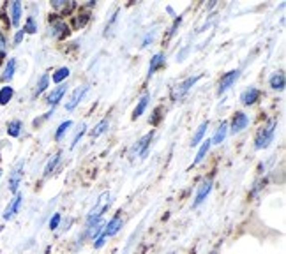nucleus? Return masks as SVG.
<instances>
[{
	"label": "nucleus",
	"mask_w": 286,
	"mask_h": 254,
	"mask_svg": "<svg viewBox=\"0 0 286 254\" xmlns=\"http://www.w3.org/2000/svg\"><path fill=\"white\" fill-rule=\"evenodd\" d=\"M276 127H278V119H271L258 132H256V138H255L256 150L267 148V146L271 145L272 139H274V134H276Z\"/></svg>",
	"instance_id": "nucleus-2"
},
{
	"label": "nucleus",
	"mask_w": 286,
	"mask_h": 254,
	"mask_svg": "<svg viewBox=\"0 0 286 254\" xmlns=\"http://www.w3.org/2000/svg\"><path fill=\"white\" fill-rule=\"evenodd\" d=\"M66 92H67V85L60 83L57 89L51 90V94L48 96V104H51V108H53V106H57V104L62 101V97L66 96Z\"/></svg>",
	"instance_id": "nucleus-14"
},
{
	"label": "nucleus",
	"mask_w": 286,
	"mask_h": 254,
	"mask_svg": "<svg viewBox=\"0 0 286 254\" xmlns=\"http://www.w3.org/2000/svg\"><path fill=\"white\" fill-rule=\"evenodd\" d=\"M164 53H155L154 57L150 58V64H148V76H152V74L155 73L157 69H161L162 66H164Z\"/></svg>",
	"instance_id": "nucleus-15"
},
{
	"label": "nucleus",
	"mask_w": 286,
	"mask_h": 254,
	"mask_svg": "<svg viewBox=\"0 0 286 254\" xmlns=\"http://www.w3.org/2000/svg\"><path fill=\"white\" fill-rule=\"evenodd\" d=\"M108 127H110L108 119H103L101 122H97L96 126H94V129L90 131V136H92V138H99L101 134H105V132L108 131Z\"/></svg>",
	"instance_id": "nucleus-21"
},
{
	"label": "nucleus",
	"mask_w": 286,
	"mask_h": 254,
	"mask_svg": "<svg viewBox=\"0 0 286 254\" xmlns=\"http://www.w3.org/2000/svg\"><path fill=\"white\" fill-rule=\"evenodd\" d=\"M21 203H23V194L16 193L14 198H12V200L9 201L7 207H5L4 214H2V219H4V221H11L12 217H14L16 214L19 212V208H21Z\"/></svg>",
	"instance_id": "nucleus-6"
},
{
	"label": "nucleus",
	"mask_w": 286,
	"mask_h": 254,
	"mask_svg": "<svg viewBox=\"0 0 286 254\" xmlns=\"http://www.w3.org/2000/svg\"><path fill=\"white\" fill-rule=\"evenodd\" d=\"M19 132H21V122H19V120H12V122L7 124V134L9 136L18 138Z\"/></svg>",
	"instance_id": "nucleus-27"
},
{
	"label": "nucleus",
	"mask_w": 286,
	"mask_h": 254,
	"mask_svg": "<svg viewBox=\"0 0 286 254\" xmlns=\"http://www.w3.org/2000/svg\"><path fill=\"white\" fill-rule=\"evenodd\" d=\"M200 78L201 76H191V78H187V80L182 81V83H178L177 87L171 90V101L182 99V97L186 96V94L191 90V87H194V85H196V81L200 80Z\"/></svg>",
	"instance_id": "nucleus-3"
},
{
	"label": "nucleus",
	"mask_w": 286,
	"mask_h": 254,
	"mask_svg": "<svg viewBox=\"0 0 286 254\" xmlns=\"http://www.w3.org/2000/svg\"><path fill=\"white\" fill-rule=\"evenodd\" d=\"M240 76V69H233L230 73H226L224 76H221L219 80V89H217V96H223L226 90H230L235 85V81L239 80Z\"/></svg>",
	"instance_id": "nucleus-5"
},
{
	"label": "nucleus",
	"mask_w": 286,
	"mask_h": 254,
	"mask_svg": "<svg viewBox=\"0 0 286 254\" xmlns=\"http://www.w3.org/2000/svg\"><path fill=\"white\" fill-rule=\"evenodd\" d=\"M269 83H271V87L274 90H283L285 89V73L283 71H279V73H274L271 76V80H269Z\"/></svg>",
	"instance_id": "nucleus-18"
},
{
	"label": "nucleus",
	"mask_w": 286,
	"mask_h": 254,
	"mask_svg": "<svg viewBox=\"0 0 286 254\" xmlns=\"http://www.w3.org/2000/svg\"><path fill=\"white\" fill-rule=\"evenodd\" d=\"M260 96H262V92H260L258 89L249 87V89H246L240 94V103H242L244 106H251V104H255L256 101L260 99Z\"/></svg>",
	"instance_id": "nucleus-12"
},
{
	"label": "nucleus",
	"mask_w": 286,
	"mask_h": 254,
	"mask_svg": "<svg viewBox=\"0 0 286 254\" xmlns=\"http://www.w3.org/2000/svg\"><path fill=\"white\" fill-rule=\"evenodd\" d=\"M48 83H50V76H48V74H43V76L39 78V81H37V87H35L34 96H35V97L41 96V94H43L44 90L48 89Z\"/></svg>",
	"instance_id": "nucleus-25"
},
{
	"label": "nucleus",
	"mask_w": 286,
	"mask_h": 254,
	"mask_svg": "<svg viewBox=\"0 0 286 254\" xmlns=\"http://www.w3.org/2000/svg\"><path fill=\"white\" fill-rule=\"evenodd\" d=\"M14 71H16V60L14 58H9V62L4 67V73H2V81H11L12 76H14Z\"/></svg>",
	"instance_id": "nucleus-22"
},
{
	"label": "nucleus",
	"mask_w": 286,
	"mask_h": 254,
	"mask_svg": "<svg viewBox=\"0 0 286 254\" xmlns=\"http://www.w3.org/2000/svg\"><path fill=\"white\" fill-rule=\"evenodd\" d=\"M180 21H182V18H180V16H178V18H177V19H175V23H173V25H171V30H170V35H173V34H175V32H177V27H178V23H180Z\"/></svg>",
	"instance_id": "nucleus-36"
},
{
	"label": "nucleus",
	"mask_w": 286,
	"mask_h": 254,
	"mask_svg": "<svg viewBox=\"0 0 286 254\" xmlns=\"http://www.w3.org/2000/svg\"><path fill=\"white\" fill-rule=\"evenodd\" d=\"M60 155H62V154H60V152H57V154H55L53 157H51L50 161H48L46 168H44V177H50V175L55 171L57 164H58V162H60Z\"/></svg>",
	"instance_id": "nucleus-24"
},
{
	"label": "nucleus",
	"mask_w": 286,
	"mask_h": 254,
	"mask_svg": "<svg viewBox=\"0 0 286 254\" xmlns=\"http://www.w3.org/2000/svg\"><path fill=\"white\" fill-rule=\"evenodd\" d=\"M5 51H7V42H5L4 34L0 32V58H4V57H5Z\"/></svg>",
	"instance_id": "nucleus-33"
},
{
	"label": "nucleus",
	"mask_w": 286,
	"mask_h": 254,
	"mask_svg": "<svg viewBox=\"0 0 286 254\" xmlns=\"http://www.w3.org/2000/svg\"><path fill=\"white\" fill-rule=\"evenodd\" d=\"M51 35L57 39H64L69 35V27H67V23L64 19L55 18L53 21H51Z\"/></svg>",
	"instance_id": "nucleus-10"
},
{
	"label": "nucleus",
	"mask_w": 286,
	"mask_h": 254,
	"mask_svg": "<svg viewBox=\"0 0 286 254\" xmlns=\"http://www.w3.org/2000/svg\"><path fill=\"white\" fill-rule=\"evenodd\" d=\"M23 37H25V30L21 28V30L16 32V35H14V44H19V42L23 41Z\"/></svg>",
	"instance_id": "nucleus-35"
},
{
	"label": "nucleus",
	"mask_w": 286,
	"mask_h": 254,
	"mask_svg": "<svg viewBox=\"0 0 286 254\" xmlns=\"http://www.w3.org/2000/svg\"><path fill=\"white\" fill-rule=\"evenodd\" d=\"M248 126H249V117L242 112H237L235 117H233V120H232V132L233 134H235V132L244 131Z\"/></svg>",
	"instance_id": "nucleus-13"
},
{
	"label": "nucleus",
	"mask_w": 286,
	"mask_h": 254,
	"mask_svg": "<svg viewBox=\"0 0 286 254\" xmlns=\"http://www.w3.org/2000/svg\"><path fill=\"white\" fill-rule=\"evenodd\" d=\"M60 223H62V216H60V214H53V217L50 219V224H48V226H50V230L53 231L60 226Z\"/></svg>",
	"instance_id": "nucleus-31"
},
{
	"label": "nucleus",
	"mask_w": 286,
	"mask_h": 254,
	"mask_svg": "<svg viewBox=\"0 0 286 254\" xmlns=\"http://www.w3.org/2000/svg\"><path fill=\"white\" fill-rule=\"evenodd\" d=\"M210 191H212V178H203L201 180V184L198 185L196 189V196H194V201H193V208H198L203 201L207 200V196L210 194Z\"/></svg>",
	"instance_id": "nucleus-4"
},
{
	"label": "nucleus",
	"mask_w": 286,
	"mask_h": 254,
	"mask_svg": "<svg viewBox=\"0 0 286 254\" xmlns=\"http://www.w3.org/2000/svg\"><path fill=\"white\" fill-rule=\"evenodd\" d=\"M110 203H112V196H110V193H103V194H101L99 200H97V203L94 205V208L89 212V216H87L85 230H89V228H92L94 224L99 223L101 217H103V214H105V212L110 208Z\"/></svg>",
	"instance_id": "nucleus-1"
},
{
	"label": "nucleus",
	"mask_w": 286,
	"mask_h": 254,
	"mask_svg": "<svg viewBox=\"0 0 286 254\" xmlns=\"http://www.w3.org/2000/svg\"><path fill=\"white\" fill-rule=\"evenodd\" d=\"M69 73H71V71H69V67H60V69H57V71H55V73H53V76H51V80H53L55 83H58V85H60L64 80H66L67 76H69Z\"/></svg>",
	"instance_id": "nucleus-26"
},
{
	"label": "nucleus",
	"mask_w": 286,
	"mask_h": 254,
	"mask_svg": "<svg viewBox=\"0 0 286 254\" xmlns=\"http://www.w3.org/2000/svg\"><path fill=\"white\" fill-rule=\"evenodd\" d=\"M105 242H106V237L103 235V233H101V235L97 237L96 240H94V247H96V249H101V247L105 246Z\"/></svg>",
	"instance_id": "nucleus-34"
},
{
	"label": "nucleus",
	"mask_w": 286,
	"mask_h": 254,
	"mask_svg": "<svg viewBox=\"0 0 286 254\" xmlns=\"http://www.w3.org/2000/svg\"><path fill=\"white\" fill-rule=\"evenodd\" d=\"M9 9H11V23L18 27L19 19H21V2H11Z\"/></svg>",
	"instance_id": "nucleus-19"
},
{
	"label": "nucleus",
	"mask_w": 286,
	"mask_h": 254,
	"mask_svg": "<svg viewBox=\"0 0 286 254\" xmlns=\"http://www.w3.org/2000/svg\"><path fill=\"white\" fill-rule=\"evenodd\" d=\"M71 126H73V122H71V120H66V122L60 124V126H58V129H57V132H55V139H57V141H60V139H62V136L66 134L67 129H69Z\"/></svg>",
	"instance_id": "nucleus-29"
},
{
	"label": "nucleus",
	"mask_w": 286,
	"mask_h": 254,
	"mask_svg": "<svg viewBox=\"0 0 286 254\" xmlns=\"http://www.w3.org/2000/svg\"><path fill=\"white\" fill-rule=\"evenodd\" d=\"M23 30H25V34H35V32H37V23H35V19L32 18V16L27 18V23H25Z\"/></svg>",
	"instance_id": "nucleus-30"
},
{
	"label": "nucleus",
	"mask_w": 286,
	"mask_h": 254,
	"mask_svg": "<svg viewBox=\"0 0 286 254\" xmlns=\"http://www.w3.org/2000/svg\"><path fill=\"white\" fill-rule=\"evenodd\" d=\"M152 136H154V131L147 132V134L143 136L142 139H138V143L133 146V154H140L142 157H145V155H147V152H148V146H150Z\"/></svg>",
	"instance_id": "nucleus-11"
},
{
	"label": "nucleus",
	"mask_w": 286,
	"mask_h": 254,
	"mask_svg": "<svg viewBox=\"0 0 286 254\" xmlns=\"http://www.w3.org/2000/svg\"><path fill=\"white\" fill-rule=\"evenodd\" d=\"M85 129H87V126H85V124H81V129H80V131L76 132V136H74L73 143H71V148H74V146L78 145V141H80V139H81V136L85 134Z\"/></svg>",
	"instance_id": "nucleus-32"
},
{
	"label": "nucleus",
	"mask_w": 286,
	"mask_h": 254,
	"mask_svg": "<svg viewBox=\"0 0 286 254\" xmlns=\"http://www.w3.org/2000/svg\"><path fill=\"white\" fill-rule=\"evenodd\" d=\"M21 177H23V162H18V166L12 169L11 177H9V191L12 194L18 193V187L21 184Z\"/></svg>",
	"instance_id": "nucleus-9"
},
{
	"label": "nucleus",
	"mask_w": 286,
	"mask_h": 254,
	"mask_svg": "<svg viewBox=\"0 0 286 254\" xmlns=\"http://www.w3.org/2000/svg\"><path fill=\"white\" fill-rule=\"evenodd\" d=\"M120 228H122V217L117 214V216H113L112 219L105 224V228H103V235H105L106 239H110V237H115L117 233L120 231Z\"/></svg>",
	"instance_id": "nucleus-8"
},
{
	"label": "nucleus",
	"mask_w": 286,
	"mask_h": 254,
	"mask_svg": "<svg viewBox=\"0 0 286 254\" xmlns=\"http://www.w3.org/2000/svg\"><path fill=\"white\" fill-rule=\"evenodd\" d=\"M210 146H212V143H210V139H205V141L201 143L200 150H198L196 157H194V161H193V166L200 164V162L203 161V159H205V155L209 154V150H210Z\"/></svg>",
	"instance_id": "nucleus-20"
},
{
	"label": "nucleus",
	"mask_w": 286,
	"mask_h": 254,
	"mask_svg": "<svg viewBox=\"0 0 286 254\" xmlns=\"http://www.w3.org/2000/svg\"><path fill=\"white\" fill-rule=\"evenodd\" d=\"M207 127H209V122H201V126L196 129V132H194L193 139H191V146H196L200 145V141L203 139V136H205L207 132Z\"/></svg>",
	"instance_id": "nucleus-23"
},
{
	"label": "nucleus",
	"mask_w": 286,
	"mask_h": 254,
	"mask_svg": "<svg viewBox=\"0 0 286 254\" xmlns=\"http://www.w3.org/2000/svg\"><path fill=\"white\" fill-rule=\"evenodd\" d=\"M12 96H14L12 87H2L0 89V104H7L12 99Z\"/></svg>",
	"instance_id": "nucleus-28"
},
{
	"label": "nucleus",
	"mask_w": 286,
	"mask_h": 254,
	"mask_svg": "<svg viewBox=\"0 0 286 254\" xmlns=\"http://www.w3.org/2000/svg\"><path fill=\"white\" fill-rule=\"evenodd\" d=\"M226 132H228V122H221V126L217 127L216 134L210 139V143H212V145H221V143L224 141V138H226Z\"/></svg>",
	"instance_id": "nucleus-17"
},
{
	"label": "nucleus",
	"mask_w": 286,
	"mask_h": 254,
	"mask_svg": "<svg viewBox=\"0 0 286 254\" xmlns=\"http://www.w3.org/2000/svg\"><path fill=\"white\" fill-rule=\"evenodd\" d=\"M148 101H150V94H143V97L138 101V104H136V108H135V112H133V120H136V119H140V117L143 115V112L147 110V104H148Z\"/></svg>",
	"instance_id": "nucleus-16"
},
{
	"label": "nucleus",
	"mask_w": 286,
	"mask_h": 254,
	"mask_svg": "<svg viewBox=\"0 0 286 254\" xmlns=\"http://www.w3.org/2000/svg\"><path fill=\"white\" fill-rule=\"evenodd\" d=\"M89 92V87L87 85H83V87H78V89L73 90V94L69 96V99H67L66 103V110H69V112H73L74 108H76L78 104H80V101L85 97V94Z\"/></svg>",
	"instance_id": "nucleus-7"
},
{
	"label": "nucleus",
	"mask_w": 286,
	"mask_h": 254,
	"mask_svg": "<svg viewBox=\"0 0 286 254\" xmlns=\"http://www.w3.org/2000/svg\"><path fill=\"white\" fill-rule=\"evenodd\" d=\"M210 254H217V251H214V253H210Z\"/></svg>",
	"instance_id": "nucleus-37"
}]
</instances>
